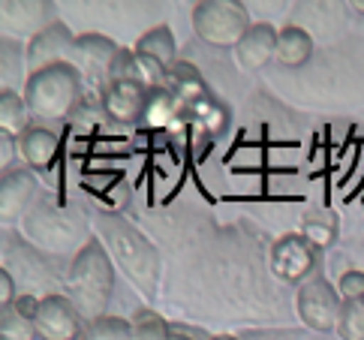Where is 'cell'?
Wrapping results in <instances>:
<instances>
[{
    "mask_svg": "<svg viewBox=\"0 0 364 340\" xmlns=\"http://www.w3.org/2000/svg\"><path fill=\"white\" fill-rule=\"evenodd\" d=\"M114 259L106 250V244L100 238H90L75 250L73 262L63 274V286H67V298L79 307L85 322H94L106 317V307L114 295Z\"/></svg>",
    "mask_w": 364,
    "mask_h": 340,
    "instance_id": "cell-1",
    "label": "cell"
},
{
    "mask_svg": "<svg viewBox=\"0 0 364 340\" xmlns=\"http://www.w3.org/2000/svg\"><path fill=\"white\" fill-rule=\"evenodd\" d=\"M94 226L100 232V241L106 244V250L112 253L114 265H121V271L145 295H154L160 286V253L151 244L148 235H141L133 223H127L121 214L114 211H97Z\"/></svg>",
    "mask_w": 364,
    "mask_h": 340,
    "instance_id": "cell-2",
    "label": "cell"
},
{
    "mask_svg": "<svg viewBox=\"0 0 364 340\" xmlns=\"http://www.w3.org/2000/svg\"><path fill=\"white\" fill-rule=\"evenodd\" d=\"M85 100V75L73 63H55L40 73H31L24 82V102L36 124L73 117Z\"/></svg>",
    "mask_w": 364,
    "mask_h": 340,
    "instance_id": "cell-3",
    "label": "cell"
},
{
    "mask_svg": "<svg viewBox=\"0 0 364 340\" xmlns=\"http://www.w3.org/2000/svg\"><path fill=\"white\" fill-rule=\"evenodd\" d=\"M193 31L214 48H235L253 28L250 12L238 0H199L190 12Z\"/></svg>",
    "mask_w": 364,
    "mask_h": 340,
    "instance_id": "cell-4",
    "label": "cell"
},
{
    "mask_svg": "<svg viewBox=\"0 0 364 340\" xmlns=\"http://www.w3.org/2000/svg\"><path fill=\"white\" fill-rule=\"evenodd\" d=\"M295 310H298V319H301L310 331L328 334V331H337L343 298L334 283H328L322 274H316V277H310L307 283L298 286Z\"/></svg>",
    "mask_w": 364,
    "mask_h": 340,
    "instance_id": "cell-5",
    "label": "cell"
},
{
    "mask_svg": "<svg viewBox=\"0 0 364 340\" xmlns=\"http://www.w3.org/2000/svg\"><path fill=\"white\" fill-rule=\"evenodd\" d=\"M33 325L40 340H82L87 322L67 298V292H43L36 302Z\"/></svg>",
    "mask_w": 364,
    "mask_h": 340,
    "instance_id": "cell-6",
    "label": "cell"
},
{
    "mask_svg": "<svg viewBox=\"0 0 364 340\" xmlns=\"http://www.w3.org/2000/svg\"><path fill=\"white\" fill-rule=\"evenodd\" d=\"M121 46L102 33H79L75 36V51H73V67L85 75V82L97 87V94L109 87L112 82V67L118 58Z\"/></svg>",
    "mask_w": 364,
    "mask_h": 340,
    "instance_id": "cell-7",
    "label": "cell"
},
{
    "mask_svg": "<svg viewBox=\"0 0 364 340\" xmlns=\"http://www.w3.org/2000/svg\"><path fill=\"white\" fill-rule=\"evenodd\" d=\"M271 271L283 283H307L316 277V247L301 232L280 235L271 247Z\"/></svg>",
    "mask_w": 364,
    "mask_h": 340,
    "instance_id": "cell-8",
    "label": "cell"
},
{
    "mask_svg": "<svg viewBox=\"0 0 364 340\" xmlns=\"http://www.w3.org/2000/svg\"><path fill=\"white\" fill-rule=\"evenodd\" d=\"M75 36L63 21H51L48 28H43L33 39H28V67L31 73H40L55 63H73L75 51Z\"/></svg>",
    "mask_w": 364,
    "mask_h": 340,
    "instance_id": "cell-9",
    "label": "cell"
},
{
    "mask_svg": "<svg viewBox=\"0 0 364 340\" xmlns=\"http://www.w3.org/2000/svg\"><path fill=\"white\" fill-rule=\"evenodd\" d=\"M151 97V90L136 82H109V87L100 94L112 124H139L148 115Z\"/></svg>",
    "mask_w": 364,
    "mask_h": 340,
    "instance_id": "cell-10",
    "label": "cell"
},
{
    "mask_svg": "<svg viewBox=\"0 0 364 340\" xmlns=\"http://www.w3.org/2000/svg\"><path fill=\"white\" fill-rule=\"evenodd\" d=\"M36 193H40V181L28 166H16L0 175V217H4V223H16L33 205Z\"/></svg>",
    "mask_w": 364,
    "mask_h": 340,
    "instance_id": "cell-11",
    "label": "cell"
},
{
    "mask_svg": "<svg viewBox=\"0 0 364 340\" xmlns=\"http://www.w3.org/2000/svg\"><path fill=\"white\" fill-rule=\"evenodd\" d=\"M55 16V4H12L4 0L0 4V18H4V36H28L33 39L43 28H48Z\"/></svg>",
    "mask_w": 364,
    "mask_h": 340,
    "instance_id": "cell-12",
    "label": "cell"
},
{
    "mask_svg": "<svg viewBox=\"0 0 364 340\" xmlns=\"http://www.w3.org/2000/svg\"><path fill=\"white\" fill-rule=\"evenodd\" d=\"M277 28L274 24H268V21H256L250 31L244 33V39L235 46V60H238V67L244 70H262L265 63H271L277 58Z\"/></svg>",
    "mask_w": 364,
    "mask_h": 340,
    "instance_id": "cell-13",
    "label": "cell"
},
{
    "mask_svg": "<svg viewBox=\"0 0 364 340\" xmlns=\"http://www.w3.org/2000/svg\"><path fill=\"white\" fill-rule=\"evenodd\" d=\"M58 151H60V136L46 124H33L28 133L18 139L21 160L28 169H33V172H48L58 160Z\"/></svg>",
    "mask_w": 364,
    "mask_h": 340,
    "instance_id": "cell-14",
    "label": "cell"
},
{
    "mask_svg": "<svg viewBox=\"0 0 364 340\" xmlns=\"http://www.w3.org/2000/svg\"><path fill=\"white\" fill-rule=\"evenodd\" d=\"M40 295H18L9 307H0V340H40L33 313Z\"/></svg>",
    "mask_w": 364,
    "mask_h": 340,
    "instance_id": "cell-15",
    "label": "cell"
},
{
    "mask_svg": "<svg viewBox=\"0 0 364 340\" xmlns=\"http://www.w3.org/2000/svg\"><path fill=\"white\" fill-rule=\"evenodd\" d=\"M133 51L141 55L145 60L157 63L163 73H168L178 63V43H175V33H172L168 24H154L151 31H145L136 39Z\"/></svg>",
    "mask_w": 364,
    "mask_h": 340,
    "instance_id": "cell-16",
    "label": "cell"
},
{
    "mask_svg": "<svg viewBox=\"0 0 364 340\" xmlns=\"http://www.w3.org/2000/svg\"><path fill=\"white\" fill-rule=\"evenodd\" d=\"M160 90L166 97H172L175 102H199L208 97V85H205L202 73L193 67V63H184V60H178L175 67L166 73Z\"/></svg>",
    "mask_w": 364,
    "mask_h": 340,
    "instance_id": "cell-17",
    "label": "cell"
},
{
    "mask_svg": "<svg viewBox=\"0 0 364 340\" xmlns=\"http://www.w3.org/2000/svg\"><path fill=\"white\" fill-rule=\"evenodd\" d=\"M310 55H314V36H310L304 28H298V24H286V28H280L277 33V58L283 67H304V63L310 60Z\"/></svg>",
    "mask_w": 364,
    "mask_h": 340,
    "instance_id": "cell-18",
    "label": "cell"
},
{
    "mask_svg": "<svg viewBox=\"0 0 364 340\" xmlns=\"http://www.w3.org/2000/svg\"><path fill=\"white\" fill-rule=\"evenodd\" d=\"M31 127H33V117H31L28 102H24V94L0 87V133L21 139Z\"/></svg>",
    "mask_w": 364,
    "mask_h": 340,
    "instance_id": "cell-19",
    "label": "cell"
},
{
    "mask_svg": "<svg viewBox=\"0 0 364 340\" xmlns=\"http://www.w3.org/2000/svg\"><path fill=\"white\" fill-rule=\"evenodd\" d=\"M0 78H4V90H12V82L31 78L28 67V43H21L16 36L0 39Z\"/></svg>",
    "mask_w": 364,
    "mask_h": 340,
    "instance_id": "cell-20",
    "label": "cell"
},
{
    "mask_svg": "<svg viewBox=\"0 0 364 340\" xmlns=\"http://www.w3.org/2000/svg\"><path fill=\"white\" fill-rule=\"evenodd\" d=\"M129 329H133V340H166L172 334V325L151 307H139L129 317Z\"/></svg>",
    "mask_w": 364,
    "mask_h": 340,
    "instance_id": "cell-21",
    "label": "cell"
},
{
    "mask_svg": "<svg viewBox=\"0 0 364 340\" xmlns=\"http://www.w3.org/2000/svg\"><path fill=\"white\" fill-rule=\"evenodd\" d=\"M82 340H133V329H129V319L106 313V317L85 325Z\"/></svg>",
    "mask_w": 364,
    "mask_h": 340,
    "instance_id": "cell-22",
    "label": "cell"
},
{
    "mask_svg": "<svg viewBox=\"0 0 364 340\" xmlns=\"http://www.w3.org/2000/svg\"><path fill=\"white\" fill-rule=\"evenodd\" d=\"M301 235L316 247V250H325V247H331L337 241L341 223H337V217H331V214H314V217L304 220Z\"/></svg>",
    "mask_w": 364,
    "mask_h": 340,
    "instance_id": "cell-23",
    "label": "cell"
},
{
    "mask_svg": "<svg viewBox=\"0 0 364 340\" xmlns=\"http://www.w3.org/2000/svg\"><path fill=\"white\" fill-rule=\"evenodd\" d=\"M337 337L364 340V298H349V302H343L341 322H337Z\"/></svg>",
    "mask_w": 364,
    "mask_h": 340,
    "instance_id": "cell-24",
    "label": "cell"
},
{
    "mask_svg": "<svg viewBox=\"0 0 364 340\" xmlns=\"http://www.w3.org/2000/svg\"><path fill=\"white\" fill-rule=\"evenodd\" d=\"M337 292H341L343 302H349V298H364V271H358V268L343 271L341 280H337Z\"/></svg>",
    "mask_w": 364,
    "mask_h": 340,
    "instance_id": "cell-25",
    "label": "cell"
},
{
    "mask_svg": "<svg viewBox=\"0 0 364 340\" xmlns=\"http://www.w3.org/2000/svg\"><path fill=\"white\" fill-rule=\"evenodd\" d=\"M16 156H21L18 154V139L9 136V133H0V175L9 172V169H16V166H12Z\"/></svg>",
    "mask_w": 364,
    "mask_h": 340,
    "instance_id": "cell-26",
    "label": "cell"
},
{
    "mask_svg": "<svg viewBox=\"0 0 364 340\" xmlns=\"http://www.w3.org/2000/svg\"><path fill=\"white\" fill-rule=\"evenodd\" d=\"M18 298V283L12 277V271L0 268V307H9Z\"/></svg>",
    "mask_w": 364,
    "mask_h": 340,
    "instance_id": "cell-27",
    "label": "cell"
},
{
    "mask_svg": "<svg viewBox=\"0 0 364 340\" xmlns=\"http://www.w3.org/2000/svg\"><path fill=\"white\" fill-rule=\"evenodd\" d=\"M166 340H196V337H193L190 331H181V329H172V334H168Z\"/></svg>",
    "mask_w": 364,
    "mask_h": 340,
    "instance_id": "cell-28",
    "label": "cell"
},
{
    "mask_svg": "<svg viewBox=\"0 0 364 340\" xmlns=\"http://www.w3.org/2000/svg\"><path fill=\"white\" fill-rule=\"evenodd\" d=\"M208 340H238L235 334H214V337H208Z\"/></svg>",
    "mask_w": 364,
    "mask_h": 340,
    "instance_id": "cell-29",
    "label": "cell"
},
{
    "mask_svg": "<svg viewBox=\"0 0 364 340\" xmlns=\"http://www.w3.org/2000/svg\"><path fill=\"white\" fill-rule=\"evenodd\" d=\"M353 9L358 12V16H364V0H355V4H353Z\"/></svg>",
    "mask_w": 364,
    "mask_h": 340,
    "instance_id": "cell-30",
    "label": "cell"
}]
</instances>
